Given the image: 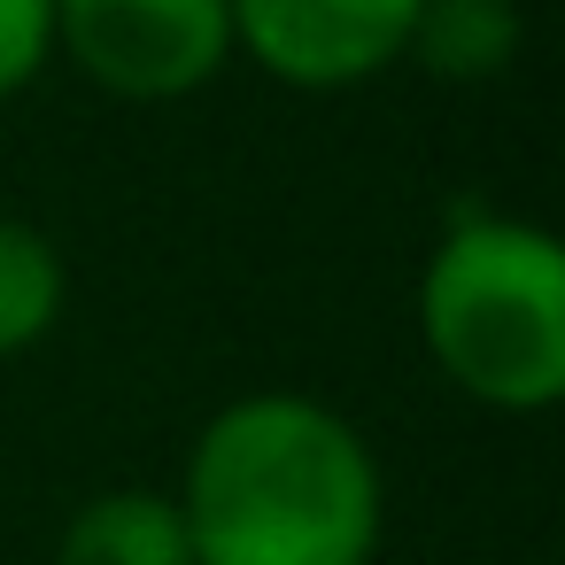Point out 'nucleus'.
<instances>
[{
	"instance_id": "nucleus-6",
	"label": "nucleus",
	"mask_w": 565,
	"mask_h": 565,
	"mask_svg": "<svg viewBox=\"0 0 565 565\" xmlns=\"http://www.w3.org/2000/svg\"><path fill=\"white\" fill-rule=\"evenodd\" d=\"M403 55L426 78H449V86L503 78L511 55H519V9L511 0H418V24H411Z\"/></svg>"
},
{
	"instance_id": "nucleus-7",
	"label": "nucleus",
	"mask_w": 565,
	"mask_h": 565,
	"mask_svg": "<svg viewBox=\"0 0 565 565\" xmlns=\"http://www.w3.org/2000/svg\"><path fill=\"white\" fill-rule=\"evenodd\" d=\"M63 302H71L63 248L24 217H0V356L40 349L63 326Z\"/></svg>"
},
{
	"instance_id": "nucleus-3",
	"label": "nucleus",
	"mask_w": 565,
	"mask_h": 565,
	"mask_svg": "<svg viewBox=\"0 0 565 565\" xmlns=\"http://www.w3.org/2000/svg\"><path fill=\"white\" fill-rule=\"evenodd\" d=\"M55 55L117 102H179L233 63L225 0H55Z\"/></svg>"
},
{
	"instance_id": "nucleus-4",
	"label": "nucleus",
	"mask_w": 565,
	"mask_h": 565,
	"mask_svg": "<svg viewBox=\"0 0 565 565\" xmlns=\"http://www.w3.org/2000/svg\"><path fill=\"white\" fill-rule=\"evenodd\" d=\"M233 55L295 94H349L403 63L418 0H225Z\"/></svg>"
},
{
	"instance_id": "nucleus-8",
	"label": "nucleus",
	"mask_w": 565,
	"mask_h": 565,
	"mask_svg": "<svg viewBox=\"0 0 565 565\" xmlns=\"http://www.w3.org/2000/svg\"><path fill=\"white\" fill-rule=\"evenodd\" d=\"M55 63V0H0V102Z\"/></svg>"
},
{
	"instance_id": "nucleus-5",
	"label": "nucleus",
	"mask_w": 565,
	"mask_h": 565,
	"mask_svg": "<svg viewBox=\"0 0 565 565\" xmlns=\"http://www.w3.org/2000/svg\"><path fill=\"white\" fill-rule=\"evenodd\" d=\"M55 565H194L179 495L163 488H102L71 511Z\"/></svg>"
},
{
	"instance_id": "nucleus-1",
	"label": "nucleus",
	"mask_w": 565,
	"mask_h": 565,
	"mask_svg": "<svg viewBox=\"0 0 565 565\" xmlns=\"http://www.w3.org/2000/svg\"><path fill=\"white\" fill-rule=\"evenodd\" d=\"M179 519L194 565H372L387 488L372 441L318 395H233L186 449Z\"/></svg>"
},
{
	"instance_id": "nucleus-2",
	"label": "nucleus",
	"mask_w": 565,
	"mask_h": 565,
	"mask_svg": "<svg viewBox=\"0 0 565 565\" xmlns=\"http://www.w3.org/2000/svg\"><path fill=\"white\" fill-rule=\"evenodd\" d=\"M418 341L434 372L488 411L565 395V248L526 217H457L418 271Z\"/></svg>"
}]
</instances>
